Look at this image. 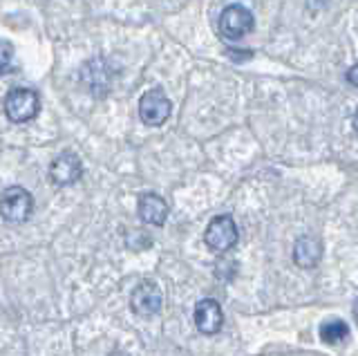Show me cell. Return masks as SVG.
Instances as JSON below:
<instances>
[{
    "instance_id": "2e32d148",
    "label": "cell",
    "mask_w": 358,
    "mask_h": 356,
    "mask_svg": "<svg viewBox=\"0 0 358 356\" xmlns=\"http://www.w3.org/2000/svg\"><path fill=\"white\" fill-rule=\"evenodd\" d=\"M112 356H123V354H112Z\"/></svg>"
},
{
    "instance_id": "3957f363",
    "label": "cell",
    "mask_w": 358,
    "mask_h": 356,
    "mask_svg": "<svg viewBox=\"0 0 358 356\" xmlns=\"http://www.w3.org/2000/svg\"><path fill=\"white\" fill-rule=\"evenodd\" d=\"M173 113V104L171 99L164 94V90L155 87V90H148L139 101V117L145 126L157 128V126H164L168 117Z\"/></svg>"
},
{
    "instance_id": "4fadbf2b",
    "label": "cell",
    "mask_w": 358,
    "mask_h": 356,
    "mask_svg": "<svg viewBox=\"0 0 358 356\" xmlns=\"http://www.w3.org/2000/svg\"><path fill=\"white\" fill-rule=\"evenodd\" d=\"M347 81H350L352 85H356L358 87V63L354 65V68L347 72Z\"/></svg>"
},
{
    "instance_id": "7a4b0ae2",
    "label": "cell",
    "mask_w": 358,
    "mask_h": 356,
    "mask_svg": "<svg viewBox=\"0 0 358 356\" xmlns=\"http://www.w3.org/2000/svg\"><path fill=\"white\" fill-rule=\"evenodd\" d=\"M0 208H3V220L7 225H22L29 220L34 211V197L22 186H7L3 191Z\"/></svg>"
},
{
    "instance_id": "8fae6325",
    "label": "cell",
    "mask_w": 358,
    "mask_h": 356,
    "mask_svg": "<svg viewBox=\"0 0 358 356\" xmlns=\"http://www.w3.org/2000/svg\"><path fill=\"white\" fill-rule=\"evenodd\" d=\"M350 339V327L343 320H327L320 325V341L327 345H338L343 341Z\"/></svg>"
},
{
    "instance_id": "277c9868",
    "label": "cell",
    "mask_w": 358,
    "mask_h": 356,
    "mask_svg": "<svg viewBox=\"0 0 358 356\" xmlns=\"http://www.w3.org/2000/svg\"><path fill=\"white\" fill-rule=\"evenodd\" d=\"M253 29V14L242 5H229L220 16V31L224 38L240 41Z\"/></svg>"
},
{
    "instance_id": "52a82bcc",
    "label": "cell",
    "mask_w": 358,
    "mask_h": 356,
    "mask_svg": "<svg viewBox=\"0 0 358 356\" xmlns=\"http://www.w3.org/2000/svg\"><path fill=\"white\" fill-rule=\"evenodd\" d=\"M83 175V164L74 152H61L50 166V180L56 186H67L81 180Z\"/></svg>"
},
{
    "instance_id": "5b68a950",
    "label": "cell",
    "mask_w": 358,
    "mask_h": 356,
    "mask_svg": "<svg viewBox=\"0 0 358 356\" xmlns=\"http://www.w3.org/2000/svg\"><path fill=\"white\" fill-rule=\"evenodd\" d=\"M238 242V227L231 215H217L206 227V244L217 253H224L235 247Z\"/></svg>"
},
{
    "instance_id": "9a60e30c",
    "label": "cell",
    "mask_w": 358,
    "mask_h": 356,
    "mask_svg": "<svg viewBox=\"0 0 358 356\" xmlns=\"http://www.w3.org/2000/svg\"><path fill=\"white\" fill-rule=\"evenodd\" d=\"M354 316H356V320H358V300L354 303Z\"/></svg>"
},
{
    "instance_id": "7c38bea8",
    "label": "cell",
    "mask_w": 358,
    "mask_h": 356,
    "mask_svg": "<svg viewBox=\"0 0 358 356\" xmlns=\"http://www.w3.org/2000/svg\"><path fill=\"white\" fill-rule=\"evenodd\" d=\"M9 59H11V43L3 41V72H9Z\"/></svg>"
},
{
    "instance_id": "ba28073f",
    "label": "cell",
    "mask_w": 358,
    "mask_h": 356,
    "mask_svg": "<svg viewBox=\"0 0 358 356\" xmlns=\"http://www.w3.org/2000/svg\"><path fill=\"white\" fill-rule=\"evenodd\" d=\"M222 322H224V314L217 300L204 298L195 305V327L201 334L213 336V334H217L222 329Z\"/></svg>"
},
{
    "instance_id": "6da1fadb",
    "label": "cell",
    "mask_w": 358,
    "mask_h": 356,
    "mask_svg": "<svg viewBox=\"0 0 358 356\" xmlns=\"http://www.w3.org/2000/svg\"><path fill=\"white\" fill-rule=\"evenodd\" d=\"M41 113V99L34 90L27 87H14L5 97V115L14 124H27Z\"/></svg>"
},
{
    "instance_id": "5bb4252c",
    "label": "cell",
    "mask_w": 358,
    "mask_h": 356,
    "mask_svg": "<svg viewBox=\"0 0 358 356\" xmlns=\"http://www.w3.org/2000/svg\"><path fill=\"white\" fill-rule=\"evenodd\" d=\"M354 128H356V132H358V110H356V115H354Z\"/></svg>"
},
{
    "instance_id": "9c48e42d",
    "label": "cell",
    "mask_w": 358,
    "mask_h": 356,
    "mask_svg": "<svg viewBox=\"0 0 358 356\" xmlns=\"http://www.w3.org/2000/svg\"><path fill=\"white\" fill-rule=\"evenodd\" d=\"M322 258V242L313 236H302L296 240L294 247V262L300 269H313Z\"/></svg>"
},
{
    "instance_id": "30bf717a",
    "label": "cell",
    "mask_w": 358,
    "mask_h": 356,
    "mask_svg": "<svg viewBox=\"0 0 358 356\" xmlns=\"http://www.w3.org/2000/svg\"><path fill=\"white\" fill-rule=\"evenodd\" d=\"M139 218L143 222L155 227H162L166 218H168V204L162 195L157 193H143L139 197Z\"/></svg>"
},
{
    "instance_id": "8992f818",
    "label": "cell",
    "mask_w": 358,
    "mask_h": 356,
    "mask_svg": "<svg viewBox=\"0 0 358 356\" xmlns=\"http://www.w3.org/2000/svg\"><path fill=\"white\" fill-rule=\"evenodd\" d=\"M130 307L139 316H155L162 309V292L155 280H141L130 296Z\"/></svg>"
}]
</instances>
